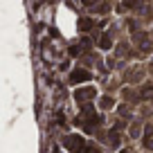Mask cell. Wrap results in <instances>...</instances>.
Wrapping results in <instances>:
<instances>
[{
	"mask_svg": "<svg viewBox=\"0 0 153 153\" xmlns=\"http://www.w3.org/2000/svg\"><path fill=\"white\" fill-rule=\"evenodd\" d=\"M92 27V20H81V29H90Z\"/></svg>",
	"mask_w": 153,
	"mask_h": 153,
	"instance_id": "cell-3",
	"label": "cell"
},
{
	"mask_svg": "<svg viewBox=\"0 0 153 153\" xmlns=\"http://www.w3.org/2000/svg\"><path fill=\"white\" fill-rule=\"evenodd\" d=\"M101 104H104V108H110V106H113V99H104Z\"/></svg>",
	"mask_w": 153,
	"mask_h": 153,
	"instance_id": "cell-4",
	"label": "cell"
},
{
	"mask_svg": "<svg viewBox=\"0 0 153 153\" xmlns=\"http://www.w3.org/2000/svg\"><path fill=\"white\" fill-rule=\"evenodd\" d=\"M99 45H101V48H110V45H113V43H110V36H101Z\"/></svg>",
	"mask_w": 153,
	"mask_h": 153,
	"instance_id": "cell-2",
	"label": "cell"
},
{
	"mask_svg": "<svg viewBox=\"0 0 153 153\" xmlns=\"http://www.w3.org/2000/svg\"><path fill=\"white\" fill-rule=\"evenodd\" d=\"M83 2H88V0H83Z\"/></svg>",
	"mask_w": 153,
	"mask_h": 153,
	"instance_id": "cell-6",
	"label": "cell"
},
{
	"mask_svg": "<svg viewBox=\"0 0 153 153\" xmlns=\"http://www.w3.org/2000/svg\"><path fill=\"white\" fill-rule=\"evenodd\" d=\"M88 72L86 70H76V72H72V76H70V81H74V83H79V81H83V79H88Z\"/></svg>",
	"mask_w": 153,
	"mask_h": 153,
	"instance_id": "cell-1",
	"label": "cell"
},
{
	"mask_svg": "<svg viewBox=\"0 0 153 153\" xmlns=\"http://www.w3.org/2000/svg\"><path fill=\"white\" fill-rule=\"evenodd\" d=\"M124 5H126V7H133V5H135V0H124Z\"/></svg>",
	"mask_w": 153,
	"mask_h": 153,
	"instance_id": "cell-5",
	"label": "cell"
}]
</instances>
